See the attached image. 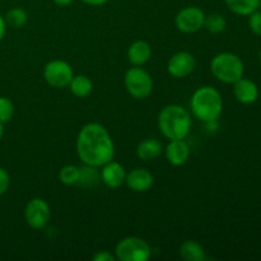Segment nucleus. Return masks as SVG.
Instances as JSON below:
<instances>
[{
	"label": "nucleus",
	"mask_w": 261,
	"mask_h": 261,
	"mask_svg": "<svg viewBox=\"0 0 261 261\" xmlns=\"http://www.w3.org/2000/svg\"><path fill=\"white\" fill-rule=\"evenodd\" d=\"M75 148L79 160L84 165L98 168L114 160V140L109 130L98 122H89L82 127Z\"/></svg>",
	"instance_id": "obj_1"
},
{
	"label": "nucleus",
	"mask_w": 261,
	"mask_h": 261,
	"mask_svg": "<svg viewBox=\"0 0 261 261\" xmlns=\"http://www.w3.org/2000/svg\"><path fill=\"white\" fill-rule=\"evenodd\" d=\"M190 109L194 117L204 124L218 121L223 111L222 94L212 86L199 87L191 96Z\"/></svg>",
	"instance_id": "obj_2"
},
{
	"label": "nucleus",
	"mask_w": 261,
	"mask_h": 261,
	"mask_svg": "<svg viewBox=\"0 0 261 261\" xmlns=\"http://www.w3.org/2000/svg\"><path fill=\"white\" fill-rule=\"evenodd\" d=\"M158 129L168 140L185 139L191 130V115L180 105H168L158 115Z\"/></svg>",
	"instance_id": "obj_3"
},
{
	"label": "nucleus",
	"mask_w": 261,
	"mask_h": 261,
	"mask_svg": "<svg viewBox=\"0 0 261 261\" xmlns=\"http://www.w3.org/2000/svg\"><path fill=\"white\" fill-rule=\"evenodd\" d=\"M211 71L214 78L226 84H233L244 76L245 65L239 55L233 53L217 54L211 61Z\"/></svg>",
	"instance_id": "obj_4"
},
{
	"label": "nucleus",
	"mask_w": 261,
	"mask_h": 261,
	"mask_svg": "<svg viewBox=\"0 0 261 261\" xmlns=\"http://www.w3.org/2000/svg\"><path fill=\"white\" fill-rule=\"evenodd\" d=\"M150 255L152 247L140 237H125L115 247V256L121 261H147Z\"/></svg>",
	"instance_id": "obj_5"
},
{
	"label": "nucleus",
	"mask_w": 261,
	"mask_h": 261,
	"mask_svg": "<svg viewBox=\"0 0 261 261\" xmlns=\"http://www.w3.org/2000/svg\"><path fill=\"white\" fill-rule=\"evenodd\" d=\"M125 88L127 93L137 99H144L153 91V79L147 70L140 66L130 68L124 76Z\"/></svg>",
	"instance_id": "obj_6"
},
{
	"label": "nucleus",
	"mask_w": 261,
	"mask_h": 261,
	"mask_svg": "<svg viewBox=\"0 0 261 261\" xmlns=\"http://www.w3.org/2000/svg\"><path fill=\"white\" fill-rule=\"evenodd\" d=\"M73 76V68L64 60H51L43 69V79L53 88H66Z\"/></svg>",
	"instance_id": "obj_7"
},
{
	"label": "nucleus",
	"mask_w": 261,
	"mask_h": 261,
	"mask_svg": "<svg viewBox=\"0 0 261 261\" xmlns=\"http://www.w3.org/2000/svg\"><path fill=\"white\" fill-rule=\"evenodd\" d=\"M51 218V208L42 198H33L24 208L25 223L32 229H42L48 224Z\"/></svg>",
	"instance_id": "obj_8"
},
{
	"label": "nucleus",
	"mask_w": 261,
	"mask_h": 261,
	"mask_svg": "<svg viewBox=\"0 0 261 261\" xmlns=\"http://www.w3.org/2000/svg\"><path fill=\"white\" fill-rule=\"evenodd\" d=\"M205 13L199 7L182 8L175 17V24L180 32L195 33L204 28Z\"/></svg>",
	"instance_id": "obj_9"
},
{
	"label": "nucleus",
	"mask_w": 261,
	"mask_h": 261,
	"mask_svg": "<svg viewBox=\"0 0 261 261\" xmlns=\"http://www.w3.org/2000/svg\"><path fill=\"white\" fill-rule=\"evenodd\" d=\"M196 61L193 54L188 51H178L173 54L167 64V71L173 78L182 79L195 70Z\"/></svg>",
	"instance_id": "obj_10"
},
{
	"label": "nucleus",
	"mask_w": 261,
	"mask_h": 261,
	"mask_svg": "<svg viewBox=\"0 0 261 261\" xmlns=\"http://www.w3.org/2000/svg\"><path fill=\"white\" fill-rule=\"evenodd\" d=\"M102 170L99 172L101 181L110 189H117L125 184L126 178V170L122 165L115 161H110L106 165L102 166Z\"/></svg>",
	"instance_id": "obj_11"
},
{
	"label": "nucleus",
	"mask_w": 261,
	"mask_h": 261,
	"mask_svg": "<svg viewBox=\"0 0 261 261\" xmlns=\"http://www.w3.org/2000/svg\"><path fill=\"white\" fill-rule=\"evenodd\" d=\"M165 155L170 165L175 167L184 166L190 158V147L185 139L170 140L167 147L165 148Z\"/></svg>",
	"instance_id": "obj_12"
},
{
	"label": "nucleus",
	"mask_w": 261,
	"mask_h": 261,
	"mask_svg": "<svg viewBox=\"0 0 261 261\" xmlns=\"http://www.w3.org/2000/svg\"><path fill=\"white\" fill-rule=\"evenodd\" d=\"M125 184L130 190L135 193H144V191L150 190L154 184V177L145 168H134L126 173Z\"/></svg>",
	"instance_id": "obj_13"
},
{
	"label": "nucleus",
	"mask_w": 261,
	"mask_h": 261,
	"mask_svg": "<svg viewBox=\"0 0 261 261\" xmlns=\"http://www.w3.org/2000/svg\"><path fill=\"white\" fill-rule=\"evenodd\" d=\"M233 94L242 105H252L259 98V87L251 79L242 76L233 83Z\"/></svg>",
	"instance_id": "obj_14"
},
{
	"label": "nucleus",
	"mask_w": 261,
	"mask_h": 261,
	"mask_svg": "<svg viewBox=\"0 0 261 261\" xmlns=\"http://www.w3.org/2000/svg\"><path fill=\"white\" fill-rule=\"evenodd\" d=\"M152 47L147 41L138 40L127 48V60L134 66H142L150 60Z\"/></svg>",
	"instance_id": "obj_15"
},
{
	"label": "nucleus",
	"mask_w": 261,
	"mask_h": 261,
	"mask_svg": "<svg viewBox=\"0 0 261 261\" xmlns=\"http://www.w3.org/2000/svg\"><path fill=\"white\" fill-rule=\"evenodd\" d=\"M163 152V144L158 139H144L138 144L137 155L144 162L154 161Z\"/></svg>",
	"instance_id": "obj_16"
},
{
	"label": "nucleus",
	"mask_w": 261,
	"mask_h": 261,
	"mask_svg": "<svg viewBox=\"0 0 261 261\" xmlns=\"http://www.w3.org/2000/svg\"><path fill=\"white\" fill-rule=\"evenodd\" d=\"M69 89H70L71 94L78 98H86L93 91V83L91 79L84 74H79V75H74L73 79L69 83Z\"/></svg>",
	"instance_id": "obj_17"
},
{
	"label": "nucleus",
	"mask_w": 261,
	"mask_h": 261,
	"mask_svg": "<svg viewBox=\"0 0 261 261\" xmlns=\"http://www.w3.org/2000/svg\"><path fill=\"white\" fill-rule=\"evenodd\" d=\"M180 256L185 261H205L206 254L204 247L196 241H185L180 246Z\"/></svg>",
	"instance_id": "obj_18"
},
{
	"label": "nucleus",
	"mask_w": 261,
	"mask_h": 261,
	"mask_svg": "<svg viewBox=\"0 0 261 261\" xmlns=\"http://www.w3.org/2000/svg\"><path fill=\"white\" fill-rule=\"evenodd\" d=\"M232 13L242 17H249L260 8L261 0H224Z\"/></svg>",
	"instance_id": "obj_19"
},
{
	"label": "nucleus",
	"mask_w": 261,
	"mask_h": 261,
	"mask_svg": "<svg viewBox=\"0 0 261 261\" xmlns=\"http://www.w3.org/2000/svg\"><path fill=\"white\" fill-rule=\"evenodd\" d=\"M101 181V175L97 167L93 166L84 165L83 167H79V181L78 185L86 186V188H92L97 185Z\"/></svg>",
	"instance_id": "obj_20"
},
{
	"label": "nucleus",
	"mask_w": 261,
	"mask_h": 261,
	"mask_svg": "<svg viewBox=\"0 0 261 261\" xmlns=\"http://www.w3.org/2000/svg\"><path fill=\"white\" fill-rule=\"evenodd\" d=\"M204 28L211 33H222L227 28V20L223 15L218 13H212V14L205 15L204 20Z\"/></svg>",
	"instance_id": "obj_21"
},
{
	"label": "nucleus",
	"mask_w": 261,
	"mask_h": 261,
	"mask_svg": "<svg viewBox=\"0 0 261 261\" xmlns=\"http://www.w3.org/2000/svg\"><path fill=\"white\" fill-rule=\"evenodd\" d=\"M28 20V14L23 8L15 7L12 8L9 12L5 15V22L8 25L13 28H20L27 23Z\"/></svg>",
	"instance_id": "obj_22"
},
{
	"label": "nucleus",
	"mask_w": 261,
	"mask_h": 261,
	"mask_svg": "<svg viewBox=\"0 0 261 261\" xmlns=\"http://www.w3.org/2000/svg\"><path fill=\"white\" fill-rule=\"evenodd\" d=\"M59 180L63 185L73 186L78 185L79 181V167L74 165H66L59 171Z\"/></svg>",
	"instance_id": "obj_23"
},
{
	"label": "nucleus",
	"mask_w": 261,
	"mask_h": 261,
	"mask_svg": "<svg viewBox=\"0 0 261 261\" xmlns=\"http://www.w3.org/2000/svg\"><path fill=\"white\" fill-rule=\"evenodd\" d=\"M14 115V103L8 97L0 96V122L5 124L12 120Z\"/></svg>",
	"instance_id": "obj_24"
},
{
	"label": "nucleus",
	"mask_w": 261,
	"mask_h": 261,
	"mask_svg": "<svg viewBox=\"0 0 261 261\" xmlns=\"http://www.w3.org/2000/svg\"><path fill=\"white\" fill-rule=\"evenodd\" d=\"M249 27L252 33H255L256 36H261V12L259 10L249 15Z\"/></svg>",
	"instance_id": "obj_25"
},
{
	"label": "nucleus",
	"mask_w": 261,
	"mask_h": 261,
	"mask_svg": "<svg viewBox=\"0 0 261 261\" xmlns=\"http://www.w3.org/2000/svg\"><path fill=\"white\" fill-rule=\"evenodd\" d=\"M10 185V176L4 168L0 167V196L4 195Z\"/></svg>",
	"instance_id": "obj_26"
},
{
	"label": "nucleus",
	"mask_w": 261,
	"mask_h": 261,
	"mask_svg": "<svg viewBox=\"0 0 261 261\" xmlns=\"http://www.w3.org/2000/svg\"><path fill=\"white\" fill-rule=\"evenodd\" d=\"M92 260H93V261H115L117 259H116V256H115V255L111 254V252L98 251V252H96V254L93 255Z\"/></svg>",
	"instance_id": "obj_27"
},
{
	"label": "nucleus",
	"mask_w": 261,
	"mask_h": 261,
	"mask_svg": "<svg viewBox=\"0 0 261 261\" xmlns=\"http://www.w3.org/2000/svg\"><path fill=\"white\" fill-rule=\"evenodd\" d=\"M82 2L88 5H92V7H101V5L106 4L109 0H82Z\"/></svg>",
	"instance_id": "obj_28"
},
{
	"label": "nucleus",
	"mask_w": 261,
	"mask_h": 261,
	"mask_svg": "<svg viewBox=\"0 0 261 261\" xmlns=\"http://www.w3.org/2000/svg\"><path fill=\"white\" fill-rule=\"evenodd\" d=\"M5 31H7V22H5V18L0 15V41L4 38Z\"/></svg>",
	"instance_id": "obj_29"
},
{
	"label": "nucleus",
	"mask_w": 261,
	"mask_h": 261,
	"mask_svg": "<svg viewBox=\"0 0 261 261\" xmlns=\"http://www.w3.org/2000/svg\"><path fill=\"white\" fill-rule=\"evenodd\" d=\"M56 5H60V7H66V5H70L74 0H53Z\"/></svg>",
	"instance_id": "obj_30"
},
{
	"label": "nucleus",
	"mask_w": 261,
	"mask_h": 261,
	"mask_svg": "<svg viewBox=\"0 0 261 261\" xmlns=\"http://www.w3.org/2000/svg\"><path fill=\"white\" fill-rule=\"evenodd\" d=\"M3 135H4V127H3V124L0 122V140H2Z\"/></svg>",
	"instance_id": "obj_31"
},
{
	"label": "nucleus",
	"mask_w": 261,
	"mask_h": 261,
	"mask_svg": "<svg viewBox=\"0 0 261 261\" xmlns=\"http://www.w3.org/2000/svg\"><path fill=\"white\" fill-rule=\"evenodd\" d=\"M259 59H260V63H261V50H260V53H259Z\"/></svg>",
	"instance_id": "obj_32"
},
{
	"label": "nucleus",
	"mask_w": 261,
	"mask_h": 261,
	"mask_svg": "<svg viewBox=\"0 0 261 261\" xmlns=\"http://www.w3.org/2000/svg\"><path fill=\"white\" fill-rule=\"evenodd\" d=\"M260 8H261V2H260Z\"/></svg>",
	"instance_id": "obj_33"
}]
</instances>
